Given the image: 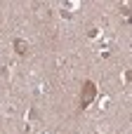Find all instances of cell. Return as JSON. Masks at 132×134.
Here are the masks:
<instances>
[{"instance_id":"obj_2","label":"cell","mask_w":132,"mask_h":134,"mask_svg":"<svg viewBox=\"0 0 132 134\" xmlns=\"http://www.w3.org/2000/svg\"><path fill=\"white\" fill-rule=\"evenodd\" d=\"M14 49H17V54H28V42H24V40H14Z\"/></svg>"},{"instance_id":"obj_1","label":"cell","mask_w":132,"mask_h":134,"mask_svg":"<svg viewBox=\"0 0 132 134\" xmlns=\"http://www.w3.org/2000/svg\"><path fill=\"white\" fill-rule=\"evenodd\" d=\"M94 94H97L94 82H85V85H83V94H80V104H83V108L90 106V104L94 101Z\"/></svg>"}]
</instances>
